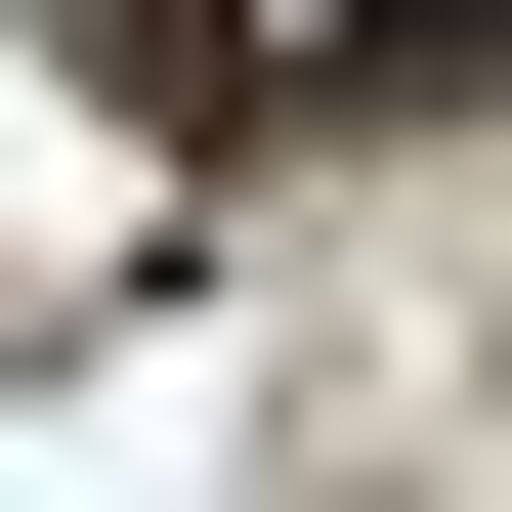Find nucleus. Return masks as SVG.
Masks as SVG:
<instances>
[{
    "label": "nucleus",
    "instance_id": "1",
    "mask_svg": "<svg viewBox=\"0 0 512 512\" xmlns=\"http://www.w3.org/2000/svg\"><path fill=\"white\" fill-rule=\"evenodd\" d=\"M43 86H86L128 171H256V128H299V86H256V0H43Z\"/></svg>",
    "mask_w": 512,
    "mask_h": 512
},
{
    "label": "nucleus",
    "instance_id": "2",
    "mask_svg": "<svg viewBox=\"0 0 512 512\" xmlns=\"http://www.w3.org/2000/svg\"><path fill=\"white\" fill-rule=\"evenodd\" d=\"M256 86H342V128H470V86H512V0H299Z\"/></svg>",
    "mask_w": 512,
    "mask_h": 512
}]
</instances>
